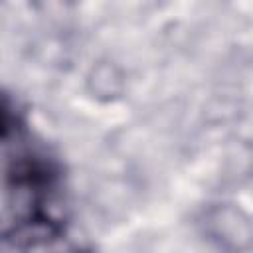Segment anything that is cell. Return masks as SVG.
Wrapping results in <instances>:
<instances>
[{
  "label": "cell",
  "instance_id": "obj_1",
  "mask_svg": "<svg viewBox=\"0 0 253 253\" xmlns=\"http://www.w3.org/2000/svg\"><path fill=\"white\" fill-rule=\"evenodd\" d=\"M211 235L219 241L221 247L231 251H241L249 247L251 231H249V219L239 210H217L210 215Z\"/></svg>",
  "mask_w": 253,
  "mask_h": 253
}]
</instances>
